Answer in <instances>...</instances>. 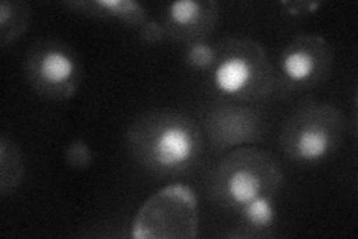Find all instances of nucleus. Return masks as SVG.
Returning <instances> with one entry per match:
<instances>
[{
  "mask_svg": "<svg viewBox=\"0 0 358 239\" xmlns=\"http://www.w3.org/2000/svg\"><path fill=\"white\" fill-rule=\"evenodd\" d=\"M203 136L217 153L231 151L260 142L264 136V116L259 107L214 100L201 112Z\"/></svg>",
  "mask_w": 358,
  "mask_h": 239,
  "instance_id": "8",
  "label": "nucleus"
},
{
  "mask_svg": "<svg viewBox=\"0 0 358 239\" xmlns=\"http://www.w3.org/2000/svg\"><path fill=\"white\" fill-rule=\"evenodd\" d=\"M345 124L338 107L310 102L287 118L279 135V146L296 163H321L339 150Z\"/></svg>",
  "mask_w": 358,
  "mask_h": 239,
  "instance_id": "4",
  "label": "nucleus"
},
{
  "mask_svg": "<svg viewBox=\"0 0 358 239\" xmlns=\"http://www.w3.org/2000/svg\"><path fill=\"white\" fill-rule=\"evenodd\" d=\"M284 183L278 158L264 148L248 145L229 151L212 170L208 195L218 207L236 214L263 198H276Z\"/></svg>",
  "mask_w": 358,
  "mask_h": 239,
  "instance_id": "3",
  "label": "nucleus"
},
{
  "mask_svg": "<svg viewBox=\"0 0 358 239\" xmlns=\"http://www.w3.org/2000/svg\"><path fill=\"white\" fill-rule=\"evenodd\" d=\"M199 202L192 187L171 184L145 200L131 224L133 239H194Z\"/></svg>",
  "mask_w": 358,
  "mask_h": 239,
  "instance_id": "5",
  "label": "nucleus"
},
{
  "mask_svg": "<svg viewBox=\"0 0 358 239\" xmlns=\"http://www.w3.org/2000/svg\"><path fill=\"white\" fill-rule=\"evenodd\" d=\"M26 174L24 154L6 135L0 138V195L13 193Z\"/></svg>",
  "mask_w": 358,
  "mask_h": 239,
  "instance_id": "11",
  "label": "nucleus"
},
{
  "mask_svg": "<svg viewBox=\"0 0 358 239\" xmlns=\"http://www.w3.org/2000/svg\"><path fill=\"white\" fill-rule=\"evenodd\" d=\"M275 66V93L293 96L322 86L331 76L334 53L326 38L299 33L279 54Z\"/></svg>",
  "mask_w": 358,
  "mask_h": 239,
  "instance_id": "6",
  "label": "nucleus"
},
{
  "mask_svg": "<svg viewBox=\"0 0 358 239\" xmlns=\"http://www.w3.org/2000/svg\"><path fill=\"white\" fill-rule=\"evenodd\" d=\"M138 32L141 39L147 43H159L166 39V32L160 25V21H154L151 18Z\"/></svg>",
  "mask_w": 358,
  "mask_h": 239,
  "instance_id": "16",
  "label": "nucleus"
},
{
  "mask_svg": "<svg viewBox=\"0 0 358 239\" xmlns=\"http://www.w3.org/2000/svg\"><path fill=\"white\" fill-rule=\"evenodd\" d=\"M64 162L71 169L84 170L93 163V153L87 142L83 139H73L66 146Z\"/></svg>",
  "mask_w": 358,
  "mask_h": 239,
  "instance_id": "15",
  "label": "nucleus"
},
{
  "mask_svg": "<svg viewBox=\"0 0 358 239\" xmlns=\"http://www.w3.org/2000/svg\"><path fill=\"white\" fill-rule=\"evenodd\" d=\"M31 20V9L21 0H3L0 4V43L6 48L27 32Z\"/></svg>",
  "mask_w": 358,
  "mask_h": 239,
  "instance_id": "12",
  "label": "nucleus"
},
{
  "mask_svg": "<svg viewBox=\"0 0 358 239\" xmlns=\"http://www.w3.org/2000/svg\"><path fill=\"white\" fill-rule=\"evenodd\" d=\"M281 6L291 15H303L317 11L321 4L318 2H281Z\"/></svg>",
  "mask_w": 358,
  "mask_h": 239,
  "instance_id": "17",
  "label": "nucleus"
},
{
  "mask_svg": "<svg viewBox=\"0 0 358 239\" xmlns=\"http://www.w3.org/2000/svg\"><path fill=\"white\" fill-rule=\"evenodd\" d=\"M26 76L35 92L50 100L75 96L83 81V64L76 51L62 41L42 39L26 54Z\"/></svg>",
  "mask_w": 358,
  "mask_h": 239,
  "instance_id": "7",
  "label": "nucleus"
},
{
  "mask_svg": "<svg viewBox=\"0 0 358 239\" xmlns=\"http://www.w3.org/2000/svg\"><path fill=\"white\" fill-rule=\"evenodd\" d=\"M127 144L134 161L160 177L193 172L205 153L201 128L192 117L171 109L148 112L134 120Z\"/></svg>",
  "mask_w": 358,
  "mask_h": 239,
  "instance_id": "1",
  "label": "nucleus"
},
{
  "mask_svg": "<svg viewBox=\"0 0 358 239\" xmlns=\"http://www.w3.org/2000/svg\"><path fill=\"white\" fill-rule=\"evenodd\" d=\"M218 17L220 5L214 0H178L164 8L160 25L166 38L188 47L208 41L217 27Z\"/></svg>",
  "mask_w": 358,
  "mask_h": 239,
  "instance_id": "9",
  "label": "nucleus"
},
{
  "mask_svg": "<svg viewBox=\"0 0 358 239\" xmlns=\"http://www.w3.org/2000/svg\"><path fill=\"white\" fill-rule=\"evenodd\" d=\"M64 5L85 15L121 21L136 30L150 20L145 8L133 0H78V2H66Z\"/></svg>",
  "mask_w": 358,
  "mask_h": 239,
  "instance_id": "10",
  "label": "nucleus"
},
{
  "mask_svg": "<svg viewBox=\"0 0 358 239\" xmlns=\"http://www.w3.org/2000/svg\"><path fill=\"white\" fill-rule=\"evenodd\" d=\"M245 236L263 235L272 229L276 221V198H263L255 200L236 212Z\"/></svg>",
  "mask_w": 358,
  "mask_h": 239,
  "instance_id": "13",
  "label": "nucleus"
},
{
  "mask_svg": "<svg viewBox=\"0 0 358 239\" xmlns=\"http://www.w3.org/2000/svg\"><path fill=\"white\" fill-rule=\"evenodd\" d=\"M215 60V48L214 45L208 41H201L188 45L185 50V63L194 71H205L210 69L212 63Z\"/></svg>",
  "mask_w": 358,
  "mask_h": 239,
  "instance_id": "14",
  "label": "nucleus"
},
{
  "mask_svg": "<svg viewBox=\"0 0 358 239\" xmlns=\"http://www.w3.org/2000/svg\"><path fill=\"white\" fill-rule=\"evenodd\" d=\"M214 48L208 84L217 100L254 105L275 93V66L262 43L250 38H227Z\"/></svg>",
  "mask_w": 358,
  "mask_h": 239,
  "instance_id": "2",
  "label": "nucleus"
}]
</instances>
